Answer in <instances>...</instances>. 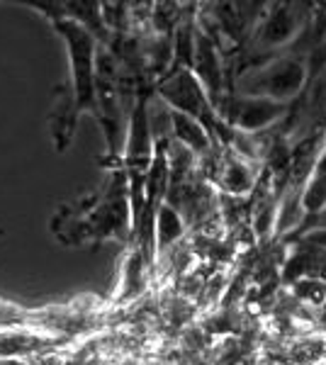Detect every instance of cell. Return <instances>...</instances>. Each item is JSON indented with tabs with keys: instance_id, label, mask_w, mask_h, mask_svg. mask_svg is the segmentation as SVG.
Instances as JSON below:
<instances>
[{
	"instance_id": "cell-5",
	"label": "cell",
	"mask_w": 326,
	"mask_h": 365,
	"mask_svg": "<svg viewBox=\"0 0 326 365\" xmlns=\"http://www.w3.org/2000/svg\"><path fill=\"white\" fill-rule=\"evenodd\" d=\"M297 103H275V100H265L256 96L227 93L217 113L224 125L231 127L234 132L256 137L258 132L277 127L282 120H287L292 115V110L297 108Z\"/></svg>"
},
{
	"instance_id": "cell-2",
	"label": "cell",
	"mask_w": 326,
	"mask_h": 365,
	"mask_svg": "<svg viewBox=\"0 0 326 365\" xmlns=\"http://www.w3.org/2000/svg\"><path fill=\"white\" fill-rule=\"evenodd\" d=\"M153 141L151 117H149V91H139L132 108L127 127V146H124V173L129 182V200H132V227L134 234L144 217V200H146V178L153 163Z\"/></svg>"
},
{
	"instance_id": "cell-7",
	"label": "cell",
	"mask_w": 326,
	"mask_h": 365,
	"mask_svg": "<svg viewBox=\"0 0 326 365\" xmlns=\"http://www.w3.org/2000/svg\"><path fill=\"white\" fill-rule=\"evenodd\" d=\"M326 212V170L314 168L312 178L302 192V220L314 222Z\"/></svg>"
},
{
	"instance_id": "cell-4",
	"label": "cell",
	"mask_w": 326,
	"mask_h": 365,
	"mask_svg": "<svg viewBox=\"0 0 326 365\" xmlns=\"http://www.w3.org/2000/svg\"><path fill=\"white\" fill-rule=\"evenodd\" d=\"M96 98H98V122L103 125L108 139V168H124V125L120 108V88H117V61L105 46L98 49L96 58Z\"/></svg>"
},
{
	"instance_id": "cell-1",
	"label": "cell",
	"mask_w": 326,
	"mask_h": 365,
	"mask_svg": "<svg viewBox=\"0 0 326 365\" xmlns=\"http://www.w3.org/2000/svg\"><path fill=\"white\" fill-rule=\"evenodd\" d=\"M310 91V58L285 49L265 58L239 78L241 96H256L275 103H297Z\"/></svg>"
},
{
	"instance_id": "cell-6",
	"label": "cell",
	"mask_w": 326,
	"mask_h": 365,
	"mask_svg": "<svg viewBox=\"0 0 326 365\" xmlns=\"http://www.w3.org/2000/svg\"><path fill=\"white\" fill-rule=\"evenodd\" d=\"M168 117H170V129H173V139L180 146H185L188 151H193L198 156V161H203L205 156H210L215 151L217 146L215 139H212V134L198 120L178 113V110H168Z\"/></svg>"
},
{
	"instance_id": "cell-3",
	"label": "cell",
	"mask_w": 326,
	"mask_h": 365,
	"mask_svg": "<svg viewBox=\"0 0 326 365\" xmlns=\"http://www.w3.org/2000/svg\"><path fill=\"white\" fill-rule=\"evenodd\" d=\"M58 37L68 46L71 73H73V110L76 113H93L98 117V98H96V58H98V39L68 17H54L51 20Z\"/></svg>"
},
{
	"instance_id": "cell-8",
	"label": "cell",
	"mask_w": 326,
	"mask_h": 365,
	"mask_svg": "<svg viewBox=\"0 0 326 365\" xmlns=\"http://www.w3.org/2000/svg\"><path fill=\"white\" fill-rule=\"evenodd\" d=\"M185 234V217L178 212L173 205L163 202L156 217V249L175 244Z\"/></svg>"
},
{
	"instance_id": "cell-9",
	"label": "cell",
	"mask_w": 326,
	"mask_h": 365,
	"mask_svg": "<svg viewBox=\"0 0 326 365\" xmlns=\"http://www.w3.org/2000/svg\"><path fill=\"white\" fill-rule=\"evenodd\" d=\"M317 168H319V170H326V134H324V146H322V154H319Z\"/></svg>"
}]
</instances>
